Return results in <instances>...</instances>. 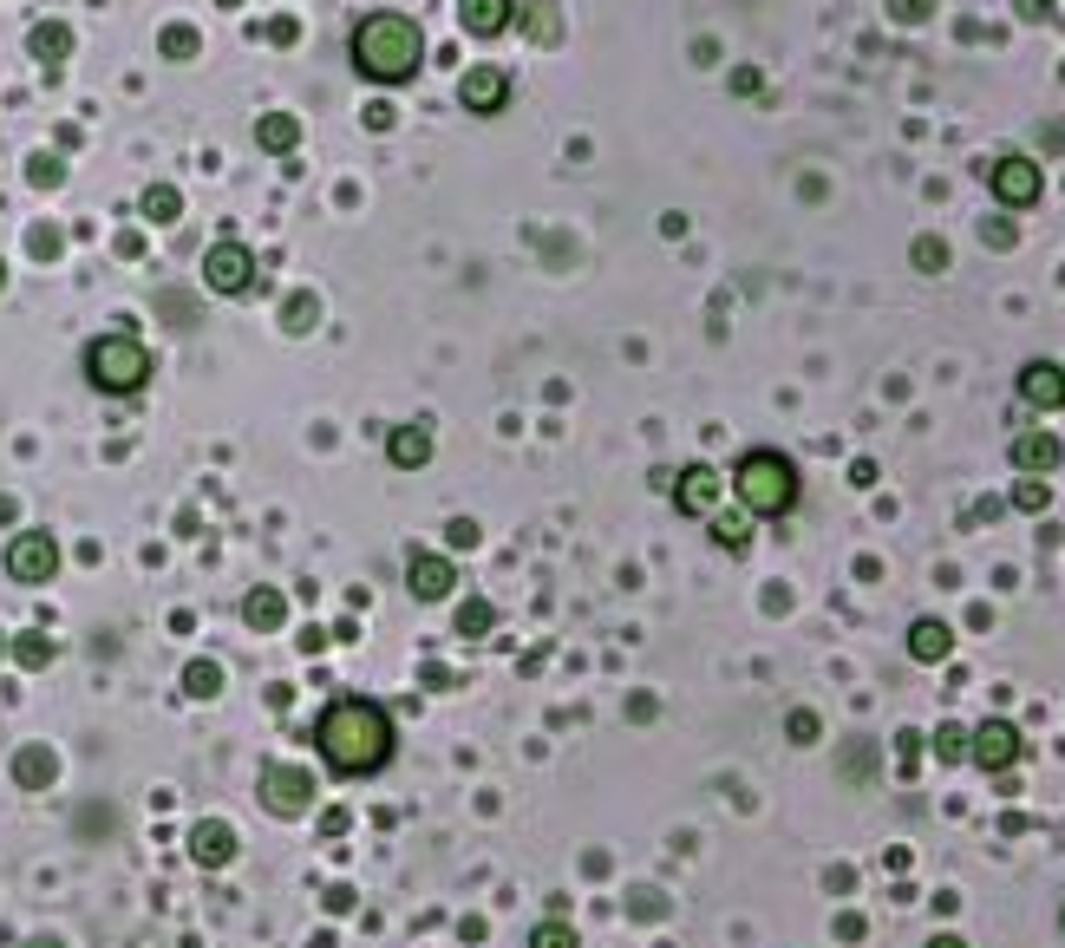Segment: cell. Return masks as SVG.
I'll return each instance as SVG.
<instances>
[{
    "instance_id": "cell-1",
    "label": "cell",
    "mask_w": 1065,
    "mask_h": 948,
    "mask_svg": "<svg viewBox=\"0 0 1065 948\" xmlns=\"http://www.w3.org/2000/svg\"><path fill=\"white\" fill-rule=\"evenodd\" d=\"M314 746H320V759H327L334 779H373L392 759V720H386V707L347 694V700H327L320 707Z\"/></svg>"
},
{
    "instance_id": "cell-2",
    "label": "cell",
    "mask_w": 1065,
    "mask_h": 948,
    "mask_svg": "<svg viewBox=\"0 0 1065 948\" xmlns=\"http://www.w3.org/2000/svg\"><path fill=\"white\" fill-rule=\"evenodd\" d=\"M425 65V33L406 13H366L353 26V72L373 85H406Z\"/></svg>"
},
{
    "instance_id": "cell-3",
    "label": "cell",
    "mask_w": 1065,
    "mask_h": 948,
    "mask_svg": "<svg viewBox=\"0 0 1065 948\" xmlns=\"http://www.w3.org/2000/svg\"><path fill=\"white\" fill-rule=\"evenodd\" d=\"M733 491H739L746 517H785L798 504V465L785 452H746L733 471Z\"/></svg>"
},
{
    "instance_id": "cell-4",
    "label": "cell",
    "mask_w": 1065,
    "mask_h": 948,
    "mask_svg": "<svg viewBox=\"0 0 1065 948\" xmlns=\"http://www.w3.org/2000/svg\"><path fill=\"white\" fill-rule=\"evenodd\" d=\"M85 380L105 393V399H131L150 386V353L137 334H98L85 347Z\"/></svg>"
},
{
    "instance_id": "cell-5",
    "label": "cell",
    "mask_w": 1065,
    "mask_h": 948,
    "mask_svg": "<svg viewBox=\"0 0 1065 948\" xmlns=\"http://www.w3.org/2000/svg\"><path fill=\"white\" fill-rule=\"evenodd\" d=\"M203 288H209V295H249V288H255V255H249L235 236L209 242V249H203Z\"/></svg>"
},
{
    "instance_id": "cell-6",
    "label": "cell",
    "mask_w": 1065,
    "mask_h": 948,
    "mask_svg": "<svg viewBox=\"0 0 1065 948\" xmlns=\"http://www.w3.org/2000/svg\"><path fill=\"white\" fill-rule=\"evenodd\" d=\"M7 576L26 583V589L52 583V576H59V543H52V530H20V537L7 543Z\"/></svg>"
},
{
    "instance_id": "cell-7",
    "label": "cell",
    "mask_w": 1065,
    "mask_h": 948,
    "mask_svg": "<svg viewBox=\"0 0 1065 948\" xmlns=\"http://www.w3.org/2000/svg\"><path fill=\"white\" fill-rule=\"evenodd\" d=\"M262 812H268V818H307V812H314V772H301V766H268V772H262Z\"/></svg>"
},
{
    "instance_id": "cell-8",
    "label": "cell",
    "mask_w": 1065,
    "mask_h": 948,
    "mask_svg": "<svg viewBox=\"0 0 1065 948\" xmlns=\"http://www.w3.org/2000/svg\"><path fill=\"white\" fill-rule=\"evenodd\" d=\"M988 183H994V196H1001L1007 209H1027V203H1040V190H1046L1040 164H1033V157H1020V151L994 157V164H988Z\"/></svg>"
},
{
    "instance_id": "cell-9",
    "label": "cell",
    "mask_w": 1065,
    "mask_h": 948,
    "mask_svg": "<svg viewBox=\"0 0 1065 948\" xmlns=\"http://www.w3.org/2000/svg\"><path fill=\"white\" fill-rule=\"evenodd\" d=\"M1020 753H1027V740H1020L1014 720H981V727L968 733V759H975L981 772H1007Z\"/></svg>"
},
{
    "instance_id": "cell-10",
    "label": "cell",
    "mask_w": 1065,
    "mask_h": 948,
    "mask_svg": "<svg viewBox=\"0 0 1065 948\" xmlns=\"http://www.w3.org/2000/svg\"><path fill=\"white\" fill-rule=\"evenodd\" d=\"M406 583H412V596H419V602H445V596L458 589V563H451V556H438V550H412Z\"/></svg>"
},
{
    "instance_id": "cell-11",
    "label": "cell",
    "mask_w": 1065,
    "mask_h": 948,
    "mask_svg": "<svg viewBox=\"0 0 1065 948\" xmlns=\"http://www.w3.org/2000/svg\"><path fill=\"white\" fill-rule=\"evenodd\" d=\"M504 98H510V79H504V65H471V72L458 79V105H464V111H477V118L504 111Z\"/></svg>"
},
{
    "instance_id": "cell-12",
    "label": "cell",
    "mask_w": 1065,
    "mask_h": 948,
    "mask_svg": "<svg viewBox=\"0 0 1065 948\" xmlns=\"http://www.w3.org/2000/svg\"><path fill=\"white\" fill-rule=\"evenodd\" d=\"M719 491H726V478H719L713 465H687V471L674 478V504H680L687 517H713V511H719Z\"/></svg>"
},
{
    "instance_id": "cell-13",
    "label": "cell",
    "mask_w": 1065,
    "mask_h": 948,
    "mask_svg": "<svg viewBox=\"0 0 1065 948\" xmlns=\"http://www.w3.org/2000/svg\"><path fill=\"white\" fill-rule=\"evenodd\" d=\"M235 851H242V838H235L222 818L190 825V864H203V871H229V864H235Z\"/></svg>"
},
{
    "instance_id": "cell-14",
    "label": "cell",
    "mask_w": 1065,
    "mask_h": 948,
    "mask_svg": "<svg viewBox=\"0 0 1065 948\" xmlns=\"http://www.w3.org/2000/svg\"><path fill=\"white\" fill-rule=\"evenodd\" d=\"M1020 399L1040 406V412H1060L1065 406V367H1053V360H1027V367H1020Z\"/></svg>"
},
{
    "instance_id": "cell-15",
    "label": "cell",
    "mask_w": 1065,
    "mask_h": 948,
    "mask_svg": "<svg viewBox=\"0 0 1065 948\" xmlns=\"http://www.w3.org/2000/svg\"><path fill=\"white\" fill-rule=\"evenodd\" d=\"M517 7L523 0H458V20L471 39H497L504 26H517Z\"/></svg>"
},
{
    "instance_id": "cell-16",
    "label": "cell",
    "mask_w": 1065,
    "mask_h": 948,
    "mask_svg": "<svg viewBox=\"0 0 1065 948\" xmlns=\"http://www.w3.org/2000/svg\"><path fill=\"white\" fill-rule=\"evenodd\" d=\"M386 458H392L399 471H419V465H432V425H425V419H412V425H392V432H386Z\"/></svg>"
},
{
    "instance_id": "cell-17",
    "label": "cell",
    "mask_w": 1065,
    "mask_h": 948,
    "mask_svg": "<svg viewBox=\"0 0 1065 948\" xmlns=\"http://www.w3.org/2000/svg\"><path fill=\"white\" fill-rule=\"evenodd\" d=\"M242 622H249L255 635H275V628L288 622V596H281L275 583H255V589L242 596Z\"/></svg>"
},
{
    "instance_id": "cell-18",
    "label": "cell",
    "mask_w": 1065,
    "mask_h": 948,
    "mask_svg": "<svg viewBox=\"0 0 1065 948\" xmlns=\"http://www.w3.org/2000/svg\"><path fill=\"white\" fill-rule=\"evenodd\" d=\"M1060 458H1065V445L1053 439V432H1020V439H1014V465H1020L1027 478L1060 471Z\"/></svg>"
},
{
    "instance_id": "cell-19",
    "label": "cell",
    "mask_w": 1065,
    "mask_h": 948,
    "mask_svg": "<svg viewBox=\"0 0 1065 948\" xmlns=\"http://www.w3.org/2000/svg\"><path fill=\"white\" fill-rule=\"evenodd\" d=\"M52 779H59L52 746H20V753H13V785H20V792H46Z\"/></svg>"
},
{
    "instance_id": "cell-20",
    "label": "cell",
    "mask_w": 1065,
    "mask_h": 948,
    "mask_svg": "<svg viewBox=\"0 0 1065 948\" xmlns=\"http://www.w3.org/2000/svg\"><path fill=\"white\" fill-rule=\"evenodd\" d=\"M909 655H916V661H929V668H935V661H948V655H955L948 622H935V615H929V622H916V628H909Z\"/></svg>"
},
{
    "instance_id": "cell-21",
    "label": "cell",
    "mask_w": 1065,
    "mask_h": 948,
    "mask_svg": "<svg viewBox=\"0 0 1065 948\" xmlns=\"http://www.w3.org/2000/svg\"><path fill=\"white\" fill-rule=\"evenodd\" d=\"M26 46H33L39 65H59V59L72 52V26H65V20H39V26L26 33Z\"/></svg>"
},
{
    "instance_id": "cell-22",
    "label": "cell",
    "mask_w": 1065,
    "mask_h": 948,
    "mask_svg": "<svg viewBox=\"0 0 1065 948\" xmlns=\"http://www.w3.org/2000/svg\"><path fill=\"white\" fill-rule=\"evenodd\" d=\"M255 144H262V151H275V157H281V151H294V144H301L294 111H262V118H255Z\"/></svg>"
},
{
    "instance_id": "cell-23",
    "label": "cell",
    "mask_w": 1065,
    "mask_h": 948,
    "mask_svg": "<svg viewBox=\"0 0 1065 948\" xmlns=\"http://www.w3.org/2000/svg\"><path fill=\"white\" fill-rule=\"evenodd\" d=\"M137 209H144V223H157V229H170V223L183 216V190H177V183H150V190L137 196Z\"/></svg>"
},
{
    "instance_id": "cell-24",
    "label": "cell",
    "mask_w": 1065,
    "mask_h": 948,
    "mask_svg": "<svg viewBox=\"0 0 1065 948\" xmlns=\"http://www.w3.org/2000/svg\"><path fill=\"white\" fill-rule=\"evenodd\" d=\"M491 628H497V609H491L484 596H464V602H458V635H464V641H491Z\"/></svg>"
},
{
    "instance_id": "cell-25",
    "label": "cell",
    "mask_w": 1065,
    "mask_h": 948,
    "mask_svg": "<svg viewBox=\"0 0 1065 948\" xmlns=\"http://www.w3.org/2000/svg\"><path fill=\"white\" fill-rule=\"evenodd\" d=\"M517 20H523V26H530V39H543V46H549V39H562V13H556L549 0H530V13L517 7Z\"/></svg>"
},
{
    "instance_id": "cell-26",
    "label": "cell",
    "mask_w": 1065,
    "mask_h": 948,
    "mask_svg": "<svg viewBox=\"0 0 1065 948\" xmlns=\"http://www.w3.org/2000/svg\"><path fill=\"white\" fill-rule=\"evenodd\" d=\"M183 694H190V700H216V694H222V668H216V661H190V668H183Z\"/></svg>"
},
{
    "instance_id": "cell-27",
    "label": "cell",
    "mask_w": 1065,
    "mask_h": 948,
    "mask_svg": "<svg viewBox=\"0 0 1065 948\" xmlns=\"http://www.w3.org/2000/svg\"><path fill=\"white\" fill-rule=\"evenodd\" d=\"M7 655H13L20 668H46L59 648H52V635H13V641H7Z\"/></svg>"
},
{
    "instance_id": "cell-28",
    "label": "cell",
    "mask_w": 1065,
    "mask_h": 948,
    "mask_svg": "<svg viewBox=\"0 0 1065 948\" xmlns=\"http://www.w3.org/2000/svg\"><path fill=\"white\" fill-rule=\"evenodd\" d=\"M706 524H713V543H719V550H733V556L752 543V524H746V517H719V511H713Z\"/></svg>"
},
{
    "instance_id": "cell-29",
    "label": "cell",
    "mask_w": 1065,
    "mask_h": 948,
    "mask_svg": "<svg viewBox=\"0 0 1065 948\" xmlns=\"http://www.w3.org/2000/svg\"><path fill=\"white\" fill-rule=\"evenodd\" d=\"M909 255H916V268H922V275H942V268H948V242H942V236H916V249H909Z\"/></svg>"
},
{
    "instance_id": "cell-30",
    "label": "cell",
    "mask_w": 1065,
    "mask_h": 948,
    "mask_svg": "<svg viewBox=\"0 0 1065 948\" xmlns=\"http://www.w3.org/2000/svg\"><path fill=\"white\" fill-rule=\"evenodd\" d=\"M785 733H791V746H818V733H824V720H818L811 707H791V720H785Z\"/></svg>"
},
{
    "instance_id": "cell-31",
    "label": "cell",
    "mask_w": 1065,
    "mask_h": 948,
    "mask_svg": "<svg viewBox=\"0 0 1065 948\" xmlns=\"http://www.w3.org/2000/svg\"><path fill=\"white\" fill-rule=\"evenodd\" d=\"M281 327H288V334H307V327H314V295H288Z\"/></svg>"
},
{
    "instance_id": "cell-32",
    "label": "cell",
    "mask_w": 1065,
    "mask_h": 948,
    "mask_svg": "<svg viewBox=\"0 0 1065 948\" xmlns=\"http://www.w3.org/2000/svg\"><path fill=\"white\" fill-rule=\"evenodd\" d=\"M530 948H582V943H576L569 923H536V929H530Z\"/></svg>"
},
{
    "instance_id": "cell-33",
    "label": "cell",
    "mask_w": 1065,
    "mask_h": 948,
    "mask_svg": "<svg viewBox=\"0 0 1065 948\" xmlns=\"http://www.w3.org/2000/svg\"><path fill=\"white\" fill-rule=\"evenodd\" d=\"M157 46H164V59H196V33L190 26H164Z\"/></svg>"
},
{
    "instance_id": "cell-34",
    "label": "cell",
    "mask_w": 1065,
    "mask_h": 948,
    "mask_svg": "<svg viewBox=\"0 0 1065 948\" xmlns=\"http://www.w3.org/2000/svg\"><path fill=\"white\" fill-rule=\"evenodd\" d=\"M1046 497H1053L1046 478H1020V484H1014V511H1046Z\"/></svg>"
},
{
    "instance_id": "cell-35",
    "label": "cell",
    "mask_w": 1065,
    "mask_h": 948,
    "mask_svg": "<svg viewBox=\"0 0 1065 948\" xmlns=\"http://www.w3.org/2000/svg\"><path fill=\"white\" fill-rule=\"evenodd\" d=\"M935 753H942V759H968V727H955V720H948V727L935 733Z\"/></svg>"
},
{
    "instance_id": "cell-36",
    "label": "cell",
    "mask_w": 1065,
    "mask_h": 948,
    "mask_svg": "<svg viewBox=\"0 0 1065 948\" xmlns=\"http://www.w3.org/2000/svg\"><path fill=\"white\" fill-rule=\"evenodd\" d=\"M889 13H896L903 26H922V20L935 13V0H889Z\"/></svg>"
},
{
    "instance_id": "cell-37",
    "label": "cell",
    "mask_w": 1065,
    "mask_h": 948,
    "mask_svg": "<svg viewBox=\"0 0 1065 948\" xmlns=\"http://www.w3.org/2000/svg\"><path fill=\"white\" fill-rule=\"evenodd\" d=\"M26 177H33L39 190H52V183H59V157H33V164H26Z\"/></svg>"
},
{
    "instance_id": "cell-38",
    "label": "cell",
    "mask_w": 1065,
    "mask_h": 948,
    "mask_svg": "<svg viewBox=\"0 0 1065 948\" xmlns=\"http://www.w3.org/2000/svg\"><path fill=\"white\" fill-rule=\"evenodd\" d=\"M320 910H327V916H353V890H347V884H334V890L320 897Z\"/></svg>"
},
{
    "instance_id": "cell-39",
    "label": "cell",
    "mask_w": 1065,
    "mask_h": 948,
    "mask_svg": "<svg viewBox=\"0 0 1065 948\" xmlns=\"http://www.w3.org/2000/svg\"><path fill=\"white\" fill-rule=\"evenodd\" d=\"M451 543H458V550H464V543H477V524H471V517H458V524H451Z\"/></svg>"
},
{
    "instance_id": "cell-40",
    "label": "cell",
    "mask_w": 1065,
    "mask_h": 948,
    "mask_svg": "<svg viewBox=\"0 0 1065 948\" xmlns=\"http://www.w3.org/2000/svg\"><path fill=\"white\" fill-rule=\"evenodd\" d=\"M1053 13V0H1020V20H1046Z\"/></svg>"
},
{
    "instance_id": "cell-41",
    "label": "cell",
    "mask_w": 1065,
    "mask_h": 948,
    "mask_svg": "<svg viewBox=\"0 0 1065 948\" xmlns=\"http://www.w3.org/2000/svg\"><path fill=\"white\" fill-rule=\"evenodd\" d=\"M929 948H968V943H961V936H935Z\"/></svg>"
},
{
    "instance_id": "cell-42",
    "label": "cell",
    "mask_w": 1065,
    "mask_h": 948,
    "mask_svg": "<svg viewBox=\"0 0 1065 948\" xmlns=\"http://www.w3.org/2000/svg\"><path fill=\"white\" fill-rule=\"evenodd\" d=\"M26 948H65V943H59V936H33Z\"/></svg>"
},
{
    "instance_id": "cell-43",
    "label": "cell",
    "mask_w": 1065,
    "mask_h": 948,
    "mask_svg": "<svg viewBox=\"0 0 1065 948\" xmlns=\"http://www.w3.org/2000/svg\"><path fill=\"white\" fill-rule=\"evenodd\" d=\"M0 288H7V262H0Z\"/></svg>"
},
{
    "instance_id": "cell-44",
    "label": "cell",
    "mask_w": 1065,
    "mask_h": 948,
    "mask_svg": "<svg viewBox=\"0 0 1065 948\" xmlns=\"http://www.w3.org/2000/svg\"><path fill=\"white\" fill-rule=\"evenodd\" d=\"M0 655H7V641H0Z\"/></svg>"
}]
</instances>
